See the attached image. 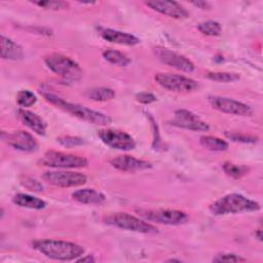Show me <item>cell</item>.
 <instances>
[{
  "label": "cell",
  "mask_w": 263,
  "mask_h": 263,
  "mask_svg": "<svg viewBox=\"0 0 263 263\" xmlns=\"http://www.w3.org/2000/svg\"><path fill=\"white\" fill-rule=\"evenodd\" d=\"M32 247L45 257L59 261L76 260L84 253L80 245L61 239H36Z\"/></svg>",
  "instance_id": "6da1fadb"
},
{
  "label": "cell",
  "mask_w": 263,
  "mask_h": 263,
  "mask_svg": "<svg viewBox=\"0 0 263 263\" xmlns=\"http://www.w3.org/2000/svg\"><path fill=\"white\" fill-rule=\"evenodd\" d=\"M43 97H44L45 101H47L51 105L55 106L57 108L63 110L66 113L71 114L74 117H77L83 121H86L88 123L98 124V125H107L112 122V118L107 114L89 109V108L79 105L77 103H71V102L65 101L64 99H62L55 95L47 92V93H43Z\"/></svg>",
  "instance_id": "7a4b0ae2"
},
{
  "label": "cell",
  "mask_w": 263,
  "mask_h": 263,
  "mask_svg": "<svg viewBox=\"0 0 263 263\" xmlns=\"http://www.w3.org/2000/svg\"><path fill=\"white\" fill-rule=\"evenodd\" d=\"M260 209L259 202L238 193L226 194L210 205V211L216 216L257 212Z\"/></svg>",
  "instance_id": "3957f363"
},
{
  "label": "cell",
  "mask_w": 263,
  "mask_h": 263,
  "mask_svg": "<svg viewBox=\"0 0 263 263\" xmlns=\"http://www.w3.org/2000/svg\"><path fill=\"white\" fill-rule=\"evenodd\" d=\"M47 68L65 80L75 81L81 78L82 70L80 66L71 58L62 53H50L44 59Z\"/></svg>",
  "instance_id": "277c9868"
},
{
  "label": "cell",
  "mask_w": 263,
  "mask_h": 263,
  "mask_svg": "<svg viewBox=\"0 0 263 263\" xmlns=\"http://www.w3.org/2000/svg\"><path fill=\"white\" fill-rule=\"evenodd\" d=\"M103 222L117 228L140 233H155L158 230L148 221L127 213H112L105 215L103 217Z\"/></svg>",
  "instance_id": "5b68a950"
},
{
  "label": "cell",
  "mask_w": 263,
  "mask_h": 263,
  "mask_svg": "<svg viewBox=\"0 0 263 263\" xmlns=\"http://www.w3.org/2000/svg\"><path fill=\"white\" fill-rule=\"evenodd\" d=\"M38 164L52 168H81L88 165V160L76 154L49 150L41 156Z\"/></svg>",
  "instance_id": "8992f818"
},
{
  "label": "cell",
  "mask_w": 263,
  "mask_h": 263,
  "mask_svg": "<svg viewBox=\"0 0 263 263\" xmlns=\"http://www.w3.org/2000/svg\"><path fill=\"white\" fill-rule=\"evenodd\" d=\"M138 214L146 221L164 224V225H181L188 221V215L179 210L168 209H145L138 210Z\"/></svg>",
  "instance_id": "52a82bcc"
},
{
  "label": "cell",
  "mask_w": 263,
  "mask_h": 263,
  "mask_svg": "<svg viewBox=\"0 0 263 263\" xmlns=\"http://www.w3.org/2000/svg\"><path fill=\"white\" fill-rule=\"evenodd\" d=\"M154 80L161 87L175 92H189L198 87L195 80L174 73H157L154 76Z\"/></svg>",
  "instance_id": "ba28073f"
},
{
  "label": "cell",
  "mask_w": 263,
  "mask_h": 263,
  "mask_svg": "<svg viewBox=\"0 0 263 263\" xmlns=\"http://www.w3.org/2000/svg\"><path fill=\"white\" fill-rule=\"evenodd\" d=\"M42 179L50 185L62 188L79 187L87 181L85 175L72 171H47L43 173Z\"/></svg>",
  "instance_id": "9c48e42d"
},
{
  "label": "cell",
  "mask_w": 263,
  "mask_h": 263,
  "mask_svg": "<svg viewBox=\"0 0 263 263\" xmlns=\"http://www.w3.org/2000/svg\"><path fill=\"white\" fill-rule=\"evenodd\" d=\"M98 137L105 145L113 149L129 151L136 147V142L133 137L119 129L103 128L98 130Z\"/></svg>",
  "instance_id": "30bf717a"
},
{
  "label": "cell",
  "mask_w": 263,
  "mask_h": 263,
  "mask_svg": "<svg viewBox=\"0 0 263 263\" xmlns=\"http://www.w3.org/2000/svg\"><path fill=\"white\" fill-rule=\"evenodd\" d=\"M208 101L214 109L222 113L237 116H251L253 114V109L249 105L233 99L221 96H210Z\"/></svg>",
  "instance_id": "8fae6325"
},
{
  "label": "cell",
  "mask_w": 263,
  "mask_h": 263,
  "mask_svg": "<svg viewBox=\"0 0 263 263\" xmlns=\"http://www.w3.org/2000/svg\"><path fill=\"white\" fill-rule=\"evenodd\" d=\"M153 52L161 63L172 68H175L179 71L190 73L195 69V66L192 61H190L185 55L178 53L174 50H171L168 48L157 46L153 48Z\"/></svg>",
  "instance_id": "7c38bea8"
},
{
  "label": "cell",
  "mask_w": 263,
  "mask_h": 263,
  "mask_svg": "<svg viewBox=\"0 0 263 263\" xmlns=\"http://www.w3.org/2000/svg\"><path fill=\"white\" fill-rule=\"evenodd\" d=\"M171 123L177 127L193 132H208L210 129L206 122L201 120L193 112L186 109L176 110Z\"/></svg>",
  "instance_id": "4fadbf2b"
},
{
  "label": "cell",
  "mask_w": 263,
  "mask_h": 263,
  "mask_svg": "<svg viewBox=\"0 0 263 263\" xmlns=\"http://www.w3.org/2000/svg\"><path fill=\"white\" fill-rule=\"evenodd\" d=\"M145 5L151 9L176 20H184L189 16V12L178 2L176 1H166V0H153L145 1Z\"/></svg>",
  "instance_id": "5bb4252c"
},
{
  "label": "cell",
  "mask_w": 263,
  "mask_h": 263,
  "mask_svg": "<svg viewBox=\"0 0 263 263\" xmlns=\"http://www.w3.org/2000/svg\"><path fill=\"white\" fill-rule=\"evenodd\" d=\"M110 164L121 172H127V173H135L139 171H144L152 167L151 162L136 158L130 155H118L113 157L110 160Z\"/></svg>",
  "instance_id": "9a60e30c"
},
{
  "label": "cell",
  "mask_w": 263,
  "mask_h": 263,
  "mask_svg": "<svg viewBox=\"0 0 263 263\" xmlns=\"http://www.w3.org/2000/svg\"><path fill=\"white\" fill-rule=\"evenodd\" d=\"M6 142L12 148L23 152H34L38 148L36 139L26 130H15L7 134Z\"/></svg>",
  "instance_id": "2e32d148"
},
{
  "label": "cell",
  "mask_w": 263,
  "mask_h": 263,
  "mask_svg": "<svg viewBox=\"0 0 263 263\" xmlns=\"http://www.w3.org/2000/svg\"><path fill=\"white\" fill-rule=\"evenodd\" d=\"M100 35L104 40L111 43H115V44L134 46L140 43V39L135 35L126 32L118 31V30L104 28L100 30Z\"/></svg>",
  "instance_id": "e0dca14e"
},
{
  "label": "cell",
  "mask_w": 263,
  "mask_h": 263,
  "mask_svg": "<svg viewBox=\"0 0 263 263\" xmlns=\"http://www.w3.org/2000/svg\"><path fill=\"white\" fill-rule=\"evenodd\" d=\"M17 117L24 125L29 127L35 134L39 136H44L46 133L45 121L36 113L26 110L24 108L17 110Z\"/></svg>",
  "instance_id": "ac0fdd59"
},
{
  "label": "cell",
  "mask_w": 263,
  "mask_h": 263,
  "mask_svg": "<svg viewBox=\"0 0 263 263\" xmlns=\"http://www.w3.org/2000/svg\"><path fill=\"white\" fill-rule=\"evenodd\" d=\"M72 198L82 204H102L105 202V195L92 188L77 189L72 193Z\"/></svg>",
  "instance_id": "d6986e66"
},
{
  "label": "cell",
  "mask_w": 263,
  "mask_h": 263,
  "mask_svg": "<svg viewBox=\"0 0 263 263\" xmlns=\"http://www.w3.org/2000/svg\"><path fill=\"white\" fill-rule=\"evenodd\" d=\"M24 50L21 45H18L13 40L1 36V58L3 60L9 61H18L23 59Z\"/></svg>",
  "instance_id": "ffe728a7"
},
{
  "label": "cell",
  "mask_w": 263,
  "mask_h": 263,
  "mask_svg": "<svg viewBox=\"0 0 263 263\" xmlns=\"http://www.w3.org/2000/svg\"><path fill=\"white\" fill-rule=\"evenodd\" d=\"M12 202L17 206L31 210H42L46 206V202L43 199L26 193H16L13 195Z\"/></svg>",
  "instance_id": "44dd1931"
},
{
  "label": "cell",
  "mask_w": 263,
  "mask_h": 263,
  "mask_svg": "<svg viewBox=\"0 0 263 263\" xmlns=\"http://www.w3.org/2000/svg\"><path fill=\"white\" fill-rule=\"evenodd\" d=\"M103 58L110 64L119 66V67H126L130 64V59L123 52L115 49H105L103 52Z\"/></svg>",
  "instance_id": "7402d4cb"
},
{
  "label": "cell",
  "mask_w": 263,
  "mask_h": 263,
  "mask_svg": "<svg viewBox=\"0 0 263 263\" xmlns=\"http://www.w3.org/2000/svg\"><path fill=\"white\" fill-rule=\"evenodd\" d=\"M199 142L202 147L210 151H226L228 149V143L218 137L214 136H201L199 139Z\"/></svg>",
  "instance_id": "603a6c76"
},
{
  "label": "cell",
  "mask_w": 263,
  "mask_h": 263,
  "mask_svg": "<svg viewBox=\"0 0 263 263\" xmlns=\"http://www.w3.org/2000/svg\"><path fill=\"white\" fill-rule=\"evenodd\" d=\"M85 96L95 102H107L115 97V91L109 87H93L88 89Z\"/></svg>",
  "instance_id": "cb8c5ba5"
},
{
  "label": "cell",
  "mask_w": 263,
  "mask_h": 263,
  "mask_svg": "<svg viewBox=\"0 0 263 263\" xmlns=\"http://www.w3.org/2000/svg\"><path fill=\"white\" fill-rule=\"evenodd\" d=\"M197 30L201 34H203L205 36H212V37L219 36L222 32L221 25L216 21L202 22V23L197 25Z\"/></svg>",
  "instance_id": "d4e9b609"
},
{
  "label": "cell",
  "mask_w": 263,
  "mask_h": 263,
  "mask_svg": "<svg viewBox=\"0 0 263 263\" xmlns=\"http://www.w3.org/2000/svg\"><path fill=\"white\" fill-rule=\"evenodd\" d=\"M205 77L212 81L223 82V83L234 82L239 80L240 78L239 74L232 73V72H208L205 74Z\"/></svg>",
  "instance_id": "484cf974"
},
{
  "label": "cell",
  "mask_w": 263,
  "mask_h": 263,
  "mask_svg": "<svg viewBox=\"0 0 263 263\" xmlns=\"http://www.w3.org/2000/svg\"><path fill=\"white\" fill-rule=\"evenodd\" d=\"M225 137L232 142L236 143H242V144H255L258 142V138L252 135L239 133V132H233V130H227L224 133Z\"/></svg>",
  "instance_id": "4316f807"
},
{
  "label": "cell",
  "mask_w": 263,
  "mask_h": 263,
  "mask_svg": "<svg viewBox=\"0 0 263 263\" xmlns=\"http://www.w3.org/2000/svg\"><path fill=\"white\" fill-rule=\"evenodd\" d=\"M222 168L227 176H229L233 179H240L248 173V167L242 166V165H237V164H234L229 161L224 162L222 165Z\"/></svg>",
  "instance_id": "83f0119b"
},
{
  "label": "cell",
  "mask_w": 263,
  "mask_h": 263,
  "mask_svg": "<svg viewBox=\"0 0 263 263\" xmlns=\"http://www.w3.org/2000/svg\"><path fill=\"white\" fill-rule=\"evenodd\" d=\"M37 101V98L36 96L28 90V89H23V90H20L17 93H16V103L23 107V108H27V107H31L33 106Z\"/></svg>",
  "instance_id": "f1b7e54d"
},
{
  "label": "cell",
  "mask_w": 263,
  "mask_h": 263,
  "mask_svg": "<svg viewBox=\"0 0 263 263\" xmlns=\"http://www.w3.org/2000/svg\"><path fill=\"white\" fill-rule=\"evenodd\" d=\"M35 5H38L40 7L51 9V10H62L67 9L69 7V3L62 0H46V1H34Z\"/></svg>",
  "instance_id": "f546056e"
},
{
  "label": "cell",
  "mask_w": 263,
  "mask_h": 263,
  "mask_svg": "<svg viewBox=\"0 0 263 263\" xmlns=\"http://www.w3.org/2000/svg\"><path fill=\"white\" fill-rule=\"evenodd\" d=\"M246 258L233 253H220L213 258V262H245Z\"/></svg>",
  "instance_id": "4dcf8cb0"
},
{
  "label": "cell",
  "mask_w": 263,
  "mask_h": 263,
  "mask_svg": "<svg viewBox=\"0 0 263 263\" xmlns=\"http://www.w3.org/2000/svg\"><path fill=\"white\" fill-rule=\"evenodd\" d=\"M57 141L65 147H75V146H79L82 145L84 143L83 139L78 138V137H73V136H62L57 138Z\"/></svg>",
  "instance_id": "1f68e13d"
},
{
  "label": "cell",
  "mask_w": 263,
  "mask_h": 263,
  "mask_svg": "<svg viewBox=\"0 0 263 263\" xmlns=\"http://www.w3.org/2000/svg\"><path fill=\"white\" fill-rule=\"evenodd\" d=\"M21 183L23 184V186H25L27 189L31 191H36V192L43 191L42 184L38 182L36 179L30 178V177H24V179L21 180Z\"/></svg>",
  "instance_id": "d6a6232c"
},
{
  "label": "cell",
  "mask_w": 263,
  "mask_h": 263,
  "mask_svg": "<svg viewBox=\"0 0 263 263\" xmlns=\"http://www.w3.org/2000/svg\"><path fill=\"white\" fill-rule=\"evenodd\" d=\"M136 100L142 104H151L156 101V97L151 92L142 91L136 95Z\"/></svg>",
  "instance_id": "836d02e7"
},
{
  "label": "cell",
  "mask_w": 263,
  "mask_h": 263,
  "mask_svg": "<svg viewBox=\"0 0 263 263\" xmlns=\"http://www.w3.org/2000/svg\"><path fill=\"white\" fill-rule=\"evenodd\" d=\"M191 3L201 9H209L211 7L209 2H206V1H192Z\"/></svg>",
  "instance_id": "e575fe53"
},
{
  "label": "cell",
  "mask_w": 263,
  "mask_h": 263,
  "mask_svg": "<svg viewBox=\"0 0 263 263\" xmlns=\"http://www.w3.org/2000/svg\"><path fill=\"white\" fill-rule=\"evenodd\" d=\"M76 261L77 262H95L96 261V259L92 257V256H90V255H87V256H85V257H79V258H77L76 259Z\"/></svg>",
  "instance_id": "d590c367"
},
{
  "label": "cell",
  "mask_w": 263,
  "mask_h": 263,
  "mask_svg": "<svg viewBox=\"0 0 263 263\" xmlns=\"http://www.w3.org/2000/svg\"><path fill=\"white\" fill-rule=\"evenodd\" d=\"M261 228H259V229H257L256 231H255V236L259 239V240H262V234H261Z\"/></svg>",
  "instance_id": "8d00e7d4"
}]
</instances>
